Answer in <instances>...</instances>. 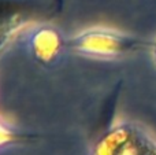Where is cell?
Here are the masks:
<instances>
[{"instance_id": "6da1fadb", "label": "cell", "mask_w": 156, "mask_h": 155, "mask_svg": "<svg viewBox=\"0 0 156 155\" xmlns=\"http://www.w3.org/2000/svg\"><path fill=\"white\" fill-rule=\"evenodd\" d=\"M51 0H0V33L51 14Z\"/></svg>"}]
</instances>
